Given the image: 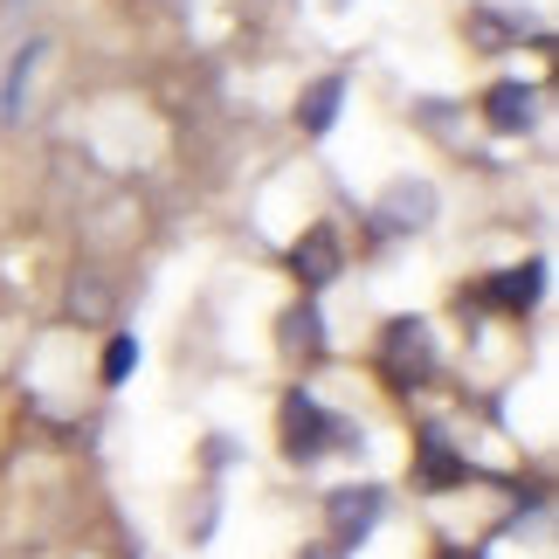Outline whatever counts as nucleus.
<instances>
[{
    "label": "nucleus",
    "instance_id": "obj_14",
    "mask_svg": "<svg viewBox=\"0 0 559 559\" xmlns=\"http://www.w3.org/2000/svg\"><path fill=\"white\" fill-rule=\"evenodd\" d=\"M449 559H469V552H449Z\"/></svg>",
    "mask_w": 559,
    "mask_h": 559
},
{
    "label": "nucleus",
    "instance_id": "obj_6",
    "mask_svg": "<svg viewBox=\"0 0 559 559\" xmlns=\"http://www.w3.org/2000/svg\"><path fill=\"white\" fill-rule=\"evenodd\" d=\"M484 118L498 124V132H525L532 124V91L525 83H498V91L484 97Z\"/></svg>",
    "mask_w": 559,
    "mask_h": 559
},
{
    "label": "nucleus",
    "instance_id": "obj_4",
    "mask_svg": "<svg viewBox=\"0 0 559 559\" xmlns=\"http://www.w3.org/2000/svg\"><path fill=\"white\" fill-rule=\"evenodd\" d=\"M428 222H436V187L428 180L386 187V201H380V228L386 235H407V228H428Z\"/></svg>",
    "mask_w": 559,
    "mask_h": 559
},
{
    "label": "nucleus",
    "instance_id": "obj_13",
    "mask_svg": "<svg viewBox=\"0 0 559 559\" xmlns=\"http://www.w3.org/2000/svg\"><path fill=\"white\" fill-rule=\"evenodd\" d=\"M311 559H332V552H311Z\"/></svg>",
    "mask_w": 559,
    "mask_h": 559
},
{
    "label": "nucleus",
    "instance_id": "obj_11",
    "mask_svg": "<svg viewBox=\"0 0 559 559\" xmlns=\"http://www.w3.org/2000/svg\"><path fill=\"white\" fill-rule=\"evenodd\" d=\"M318 346H325V325H318L311 305H297V311L284 318V353H318Z\"/></svg>",
    "mask_w": 559,
    "mask_h": 559
},
{
    "label": "nucleus",
    "instance_id": "obj_10",
    "mask_svg": "<svg viewBox=\"0 0 559 559\" xmlns=\"http://www.w3.org/2000/svg\"><path fill=\"white\" fill-rule=\"evenodd\" d=\"M49 56V41H28V49L14 56V70H8V97H0V111L21 118V97H28V76H35V62Z\"/></svg>",
    "mask_w": 559,
    "mask_h": 559
},
{
    "label": "nucleus",
    "instance_id": "obj_7",
    "mask_svg": "<svg viewBox=\"0 0 559 559\" xmlns=\"http://www.w3.org/2000/svg\"><path fill=\"white\" fill-rule=\"evenodd\" d=\"M338 97H346V83L325 76V83H311L305 104H297V118H305V132H332V118H338Z\"/></svg>",
    "mask_w": 559,
    "mask_h": 559
},
{
    "label": "nucleus",
    "instance_id": "obj_12",
    "mask_svg": "<svg viewBox=\"0 0 559 559\" xmlns=\"http://www.w3.org/2000/svg\"><path fill=\"white\" fill-rule=\"evenodd\" d=\"M132 359H139V346H132V338H111V359H104V380H124V373H132Z\"/></svg>",
    "mask_w": 559,
    "mask_h": 559
},
{
    "label": "nucleus",
    "instance_id": "obj_2",
    "mask_svg": "<svg viewBox=\"0 0 559 559\" xmlns=\"http://www.w3.org/2000/svg\"><path fill=\"white\" fill-rule=\"evenodd\" d=\"M380 367H386V380H394V386H421V380H428V367H436V346H428V325H421V318H394V325H386Z\"/></svg>",
    "mask_w": 559,
    "mask_h": 559
},
{
    "label": "nucleus",
    "instance_id": "obj_5",
    "mask_svg": "<svg viewBox=\"0 0 559 559\" xmlns=\"http://www.w3.org/2000/svg\"><path fill=\"white\" fill-rule=\"evenodd\" d=\"M373 519H380V490H332V532L338 539H367Z\"/></svg>",
    "mask_w": 559,
    "mask_h": 559
},
{
    "label": "nucleus",
    "instance_id": "obj_9",
    "mask_svg": "<svg viewBox=\"0 0 559 559\" xmlns=\"http://www.w3.org/2000/svg\"><path fill=\"white\" fill-rule=\"evenodd\" d=\"M532 297H539V263H525V270H504V276H490V305H504V311H525Z\"/></svg>",
    "mask_w": 559,
    "mask_h": 559
},
{
    "label": "nucleus",
    "instance_id": "obj_1",
    "mask_svg": "<svg viewBox=\"0 0 559 559\" xmlns=\"http://www.w3.org/2000/svg\"><path fill=\"white\" fill-rule=\"evenodd\" d=\"M332 442H346V428H332V415L311 394H284V456L311 463V456H325Z\"/></svg>",
    "mask_w": 559,
    "mask_h": 559
},
{
    "label": "nucleus",
    "instance_id": "obj_3",
    "mask_svg": "<svg viewBox=\"0 0 559 559\" xmlns=\"http://www.w3.org/2000/svg\"><path fill=\"white\" fill-rule=\"evenodd\" d=\"M290 270H297V284L305 290H325L338 270H346V255H338V235L332 228H311V235H297V249H290Z\"/></svg>",
    "mask_w": 559,
    "mask_h": 559
},
{
    "label": "nucleus",
    "instance_id": "obj_8",
    "mask_svg": "<svg viewBox=\"0 0 559 559\" xmlns=\"http://www.w3.org/2000/svg\"><path fill=\"white\" fill-rule=\"evenodd\" d=\"M421 484H428V490H449V484H463V463L449 456V442L436 436V428L421 436Z\"/></svg>",
    "mask_w": 559,
    "mask_h": 559
}]
</instances>
